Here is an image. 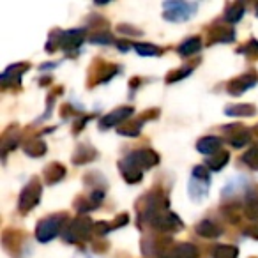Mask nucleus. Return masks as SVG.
Masks as SVG:
<instances>
[{
	"instance_id": "f257e3e1",
	"label": "nucleus",
	"mask_w": 258,
	"mask_h": 258,
	"mask_svg": "<svg viewBox=\"0 0 258 258\" xmlns=\"http://www.w3.org/2000/svg\"><path fill=\"white\" fill-rule=\"evenodd\" d=\"M198 46H200V44H198V41H197V39H191V41H189V44H187L186 48H182L180 51H182V53H189L191 50H195V48H198Z\"/></svg>"
}]
</instances>
